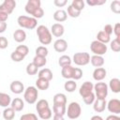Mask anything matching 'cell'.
Returning a JSON list of instances; mask_svg holds the SVG:
<instances>
[{
  "label": "cell",
  "instance_id": "cell-1",
  "mask_svg": "<svg viewBox=\"0 0 120 120\" xmlns=\"http://www.w3.org/2000/svg\"><path fill=\"white\" fill-rule=\"evenodd\" d=\"M40 0H28L25 5V11L35 19H40L44 15V10L40 7Z\"/></svg>",
  "mask_w": 120,
  "mask_h": 120
},
{
  "label": "cell",
  "instance_id": "cell-2",
  "mask_svg": "<svg viewBox=\"0 0 120 120\" xmlns=\"http://www.w3.org/2000/svg\"><path fill=\"white\" fill-rule=\"evenodd\" d=\"M36 110L38 112L39 118L43 120H48L52 115V110L49 106V102L46 99H39L36 104Z\"/></svg>",
  "mask_w": 120,
  "mask_h": 120
},
{
  "label": "cell",
  "instance_id": "cell-3",
  "mask_svg": "<svg viewBox=\"0 0 120 120\" xmlns=\"http://www.w3.org/2000/svg\"><path fill=\"white\" fill-rule=\"evenodd\" d=\"M37 36L42 45H49L52 42V36L51 34V31L45 25H38L37 27Z\"/></svg>",
  "mask_w": 120,
  "mask_h": 120
},
{
  "label": "cell",
  "instance_id": "cell-4",
  "mask_svg": "<svg viewBox=\"0 0 120 120\" xmlns=\"http://www.w3.org/2000/svg\"><path fill=\"white\" fill-rule=\"evenodd\" d=\"M17 22L22 28H25V29H29V30L35 29L38 25L37 19H35L33 17L25 16V15L19 16L17 19Z\"/></svg>",
  "mask_w": 120,
  "mask_h": 120
},
{
  "label": "cell",
  "instance_id": "cell-5",
  "mask_svg": "<svg viewBox=\"0 0 120 120\" xmlns=\"http://www.w3.org/2000/svg\"><path fill=\"white\" fill-rule=\"evenodd\" d=\"M38 97V88L35 86H28L23 93V98L28 104H34L37 102Z\"/></svg>",
  "mask_w": 120,
  "mask_h": 120
},
{
  "label": "cell",
  "instance_id": "cell-6",
  "mask_svg": "<svg viewBox=\"0 0 120 120\" xmlns=\"http://www.w3.org/2000/svg\"><path fill=\"white\" fill-rule=\"evenodd\" d=\"M66 113L68 114V117L69 119H77L80 117L82 113V108L81 105L78 102H70L68 106V109L66 111Z\"/></svg>",
  "mask_w": 120,
  "mask_h": 120
},
{
  "label": "cell",
  "instance_id": "cell-7",
  "mask_svg": "<svg viewBox=\"0 0 120 120\" xmlns=\"http://www.w3.org/2000/svg\"><path fill=\"white\" fill-rule=\"evenodd\" d=\"M94 90H95V96L97 97L96 98H100V99H105L106 97L108 96V85L105 82H98L94 85Z\"/></svg>",
  "mask_w": 120,
  "mask_h": 120
},
{
  "label": "cell",
  "instance_id": "cell-8",
  "mask_svg": "<svg viewBox=\"0 0 120 120\" xmlns=\"http://www.w3.org/2000/svg\"><path fill=\"white\" fill-rule=\"evenodd\" d=\"M90 50L95 55L102 56L103 54H105L107 52L108 48H107L106 44H103L98 40H94V41H92V43L90 45Z\"/></svg>",
  "mask_w": 120,
  "mask_h": 120
},
{
  "label": "cell",
  "instance_id": "cell-9",
  "mask_svg": "<svg viewBox=\"0 0 120 120\" xmlns=\"http://www.w3.org/2000/svg\"><path fill=\"white\" fill-rule=\"evenodd\" d=\"M72 61L77 66H86L90 62V54L88 52H76Z\"/></svg>",
  "mask_w": 120,
  "mask_h": 120
},
{
  "label": "cell",
  "instance_id": "cell-10",
  "mask_svg": "<svg viewBox=\"0 0 120 120\" xmlns=\"http://www.w3.org/2000/svg\"><path fill=\"white\" fill-rule=\"evenodd\" d=\"M15 7H16V2L14 0H5L0 5V11L9 15L13 12Z\"/></svg>",
  "mask_w": 120,
  "mask_h": 120
},
{
  "label": "cell",
  "instance_id": "cell-11",
  "mask_svg": "<svg viewBox=\"0 0 120 120\" xmlns=\"http://www.w3.org/2000/svg\"><path fill=\"white\" fill-rule=\"evenodd\" d=\"M93 90H94V84L91 82H84L82 85H81V87H80V89H79V94H80V96L83 98H85L86 96H88V95H90L91 93H93Z\"/></svg>",
  "mask_w": 120,
  "mask_h": 120
},
{
  "label": "cell",
  "instance_id": "cell-12",
  "mask_svg": "<svg viewBox=\"0 0 120 120\" xmlns=\"http://www.w3.org/2000/svg\"><path fill=\"white\" fill-rule=\"evenodd\" d=\"M108 111L110 112H112L113 114H119L120 113V100L117 98L110 99L109 102L106 105Z\"/></svg>",
  "mask_w": 120,
  "mask_h": 120
},
{
  "label": "cell",
  "instance_id": "cell-13",
  "mask_svg": "<svg viewBox=\"0 0 120 120\" xmlns=\"http://www.w3.org/2000/svg\"><path fill=\"white\" fill-rule=\"evenodd\" d=\"M64 32H65V27L61 23L58 22L53 23L51 27V34L56 38H61L64 35Z\"/></svg>",
  "mask_w": 120,
  "mask_h": 120
},
{
  "label": "cell",
  "instance_id": "cell-14",
  "mask_svg": "<svg viewBox=\"0 0 120 120\" xmlns=\"http://www.w3.org/2000/svg\"><path fill=\"white\" fill-rule=\"evenodd\" d=\"M9 88H10V91L16 95H19L24 92V85L21 81H13L10 83Z\"/></svg>",
  "mask_w": 120,
  "mask_h": 120
},
{
  "label": "cell",
  "instance_id": "cell-15",
  "mask_svg": "<svg viewBox=\"0 0 120 120\" xmlns=\"http://www.w3.org/2000/svg\"><path fill=\"white\" fill-rule=\"evenodd\" d=\"M53 49L57 52H64L68 49V42L63 38H58L53 43Z\"/></svg>",
  "mask_w": 120,
  "mask_h": 120
},
{
  "label": "cell",
  "instance_id": "cell-16",
  "mask_svg": "<svg viewBox=\"0 0 120 120\" xmlns=\"http://www.w3.org/2000/svg\"><path fill=\"white\" fill-rule=\"evenodd\" d=\"M107 102L106 99H100V98H96L94 103H93V109L97 112H102L105 111Z\"/></svg>",
  "mask_w": 120,
  "mask_h": 120
},
{
  "label": "cell",
  "instance_id": "cell-17",
  "mask_svg": "<svg viewBox=\"0 0 120 120\" xmlns=\"http://www.w3.org/2000/svg\"><path fill=\"white\" fill-rule=\"evenodd\" d=\"M107 75V71L104 68H97L93 71V78L97 82H101Z\"/></svg>",
  "mask_w": 120,
  "mask_h": 120
},
{
  "label": "cell",
  "instance_id": "cell-18",
  "mask_svg": "<svg viewBox=\"0 0 120 120\" xmlns=\"http://www.w3.org/2000/svg\"><path fill=\"white\" fill-rule=\"evenodd\" d=\"M10 107L15 111V112H21L24 108V102L22 98H15L14 99L11 100Z\"/></svg>",
  "mask_w": 120,
  "mask_h": 120
},
{
  "label": "cell",
  "instance_id": "cell-19",
  "mask_svg": "<svg viewBox=\"0 0 120 120\" xmlns=\"http://www.w3.org/2000/svg\"><path fill=\"white\" fill-rule=\"evenodd\" d=\"M13 38L18 43L23 42L26 39V33H25V31L22 30V29H17V30H15V32L13 33Z\"/></svg>",
  "mask_w": 120,
  "mask_h": 120
},
{
  "label": "cell",
  "instance_id": "cell-20",
  "mask_svg": "<svg viewBox=\"0 0 120 120\" xmlns=\"http://www.w3.org/2000/svg\"><path fill=\"white\" fill-rule=\"evenodd\" d=\"M73 71H74V68L71 65L70 66H66V67L62 68L61 75H62L63 78H65L67 80H71L72 75H73Z\"/></svg>",
  "mask_w": 120,
  "mask_h": 120
},
{
  "label": "cell",
  "instance_id": "cell-21",
  "mask_svg": "<svg viewBox=\"0 0 120 120\" xmlns=\"http://www.w3.org/2000/svg\"><path fill=\"white\" fill-rule=\"evenodd\" d=\"M52 17H53V20L56 21V22H58V23H59V22H65V21L67 20L68 14H67V12H66L65 10H63V9H58V10H56V11L53 13Z\"/></svg>",
  "mask_w": 120,
  "mask_h": 120
},
{
  "label": "cell",
  "instance_id": "cell-22",
  "mask_svg": "<svg viewBox=\"0 0 120 120\" xmlns=\"http://www.w3.org/2000/svg\"><path fill=\"white\" fill-rule=\"evenodd\" d=\"M90 62L92 64L93 67H95L96 68H101L103 65H104V58L100 55H93L90 57Z\"/></svg>",
  "mask_w": 120,
  "mask_h": 120
},
{
  "label": "cell",
  "instance_id": "cell-23",
  "mask_svg": "<svg viewBox=\"0 0 120 120\" xmlns=\"http://www.w3.org/2000/svg\"><path fill=\"white\" fill-rule=\"evenodd\" d=\"M38 78H42V79H45L47 81H51L52 80V72L50 68H42L40 69L38 72Z\"/></svg>",
  "mask_w": 120,
  "mask_h": 120
},
{
  "label": "cell",
  "instance_id": "cell-24",
  "mask_svg": "<svg viewBox=\"0 0 120 120\" xmlns=\"http://www.w3.org/2000/svg\"><path fill=\"white\" fill-rule=\"evenodd\" d=\"M110 89L113 92V93H119L120 92V80L118 78H112L110 80L109 82V86Z\"/></svg>",
  "mask_w": 120,
  "mask_h": 120
},
{
  "label": "cell",
  "instance_id": "cell-25",
  "mask_svg": "<svg viewBox=\"0 0 120 120\" xmlns=\"http://www.w3.org/2000/svg\"><path fill=\"white\" fill-rule=\"evenodd\" d=\"M11 103V98L9 95L0 92V106L1 107H5L8 108Z\"/></svg>",
  "mask_w": 120,
  "mask_h": 120
},
{
  "label": "cell",
  "instance_id": "cell-26",
  "mask_svg": "<svg viewBox=\"0 0 120 120\" xmlns=\"http://www.w3.org/2000/svg\"><path fill=\"white\" fill-rule=\"evenodd\" d=\"M53 104L57 105H66L67 104V97L63 93H57L53 96Z\"/></svg>",
  "mask_w": 120,
  "mask_h": 120
},
{
  "label": "cell",
  "instance_id": "cell-27",
  "mask_svg": "<svg viewBox=\"0 0 120 120\" xmlns=\"http://www.w3.org/2000/svg\"><path fill=\"white\" fill-rule=\"evenodd\" d=\"M36 87L39 90H47L50 87V82L42 78H38L36 81Z\"/></svg>",
  "mask_w": 120,
  "mask_h": 120
},
{
  "label": "cell",
  "instance_id": "cell-28",
  "mask_svg": "<svg viewBox=\"0 0 120 120\" xmlns=\"http://www.w3.org/2000/svg\"><path fill=\"white\" fill-rule=\"evenodd\" d=\"M97 40L103 43V44H107L111 41V37L109 35H107L103 30L102 31H99L97 35Z\"/></svg>",
  "mask_w": 120,
  "mask_h": 120
},
{
  "label": "cell",
  "instance_id": "cell-29",
  "mask_svg": "<svg viewBox=\"0 0 120 120\" xmlns=\"http://www.w3.org/2000/svg\"><path fill=\"white\" fill-rule=\"evenodd\" d=\"M2 114L5 120H13L15 117V111L11 107H8L3 111Z\"/></svg>",
  "mask_w": 120,
  "mask_h": 120
},
{
  "label": "cell",
  "instance_id": "cell-30",
  "mask_svg": "<svg viewBox=\"0 0 120 120\" xmlns=\"http://www.w3.org/2000/svg\"><path fill=\"white\" fill-rule=\"evenodd\" d=\"M64 88L67 92H69V93H72L76 90L77 88V82L74 81V80H68L65 84H64Z\"/></svg>",
  "mask_w": 120,
  "mask_h": 120
},
{
  "label": "cell",
  "instance_id": "cell-31",
  "mask_svg": "<svg viewBox=\"0 0 120 120\" xmlns=\"http://www.w3.org/2000/svg\"><path fill=\"white\" fill-rule=\"evenodd\" d=\"M66 111H67V107L66 105H57V104H53L52 106V112L54 114L56 115H62L64 116L66 114Z\"/></svg>",
  "mask_w": 120,
  "mask_h": 120
},
{
  "label": "cell",
  "instance_id": "cell-32",
  "mask_svg": "<svg viewBox=\"0 0 120 120\" xmlns=\"http://www.w3.org/2000/svg\"><path fill=\"white\" fill-rule=\"evenodd\" d=\"M71 62H72L71 58L68 55H66V54L60 56L59 59H58V64H59V66L61 68H64L66 66H70L71 65Z\"/></svg>",
  "mask_w": 120,
  "mask_h": 120
},
{
  "label": "cell",
  "instance_id": "cell-33",
  "mask_svg": "<svg viewBox=\"0 0 120 120\" xmlns=\"http://www.w3.org/2000/svg\"><path fill=\"white\" fill-rule=\"evenodd\" d=\"M37 68H42L46 65L47 63V59L46 57H42V56H38L36 55L33 59V62H32Z\"/></svg>",
  "mask_w": 120,
  "mask_h": 120
},
{
  "label": "cell",
  "instance_id": "cell-34",
  "mask_svg": "<svg viewBox=\"0 0 120 120\" xmlns=\"http://www.w3.org/2000/svg\"><path fill=\"white\" fill-rule=\"evenodd\" d=\"M66 12H67V14H68L69 17H71V18H78V17L81 15V11L75 9L71 5H69V6L68 7V9H67Z\"/></svg>",
  "mask_w": 120,
  "mask_h": 120
},
{
  "label": "cell",
  "instance_id": "cell-35",
  "mask_svg": "<svg viewBox=\"0 0 120 120\" xmlns=\"http://www.w3.org/2000/svg\"><path fill=\"white\" fill-rule=\"evenodd\" d=\"M71 6L79 10V11H82L83 8H84V1L83 0H73L72 3H71Z\"/></svg>",
  "mask_w": 120,
  "mask_h": 120
},
{
  "label": "cell",
  "instance_id": "cell-36",
  "mask_svg": "<svg viewBox=\"0 0 120 120\" xmlns=\"http://www.w3.org/2000/svg\"><path fill=\"white\" fill-rule=\"evenodd\" d=\"M24 57H25L24 55H22V53L18 52L17 51L12 52L11 54H10V58H11V60L14 61V62H21V61H22V60L24 59Z\"/></svg>",
  "mask_w": 120,
  "mask_h": 120
},
{
  "label": "cell",
  "instance_id": "cell-37",
  "mask_svg": "<svg viewBox=\"0 0 120 120\" xmlns=\"http://www.w3.org/2000/svg\"><path fill=\"white\" fill-rule=\"evenodd\" d=\"M38 68H37L33 63H29L26 67V73L28 75L33 76V75H36L38 73Z\"/></svg>",
  "mask_w": 120,
  "mask_h": 120
},
{
  "label": "cell",
  "instance_id": "cell-38",
  "mask_svg": "<svg viewBox=\"0 0 120 120\" xmlns=\"http://www.w3.org/2000/svg\"><path fill=\"white\" fill-rule=\"evenodd\" d=\"M119 39L120 38H115L114 39H112V41H111V49L114 52H118L120 51V40Z\"/></svg>",
  "mask_w": 120,
  "mask_h": 120
},
{
  "label": "cell",
  "instance_id": "cell-39",
  "mask_svg": "<svg viewBox=\"0 0 120 120\" xmlns=\"http://www.w3.org/2000/svg\"><path fill=\"white\" fill-rule=\"evenodd\" d=\"M36 55L46 57L48 55V49L45 46H39L36 49Z\"/></svg>",
  "mask_w": 120,
  "mask_h": 120
},
{
  "label": "cell",
  "instance_id": "cell-40",
  "mask_svg": "<svg viewBox=\"0 0 120 120\" xmlns=\"http://www.w3.org/2000/svg\"><path fill=\"white\" fill-rule=\"evenodd\" d=\"M111 10L115 14L120 13V1L119 0H114L111 3Z\"/></svg>",
  "mask_w": 120,
  "mask_h": 120
},
{
  "label": "cell",
  "instance_id": "cell-41",
  "mask_svg": "<svg viewBox=\"0 0 120 120\" xmlns=\"http://www.w3.org/2000/svg\"><path fill=\"white\" fill-rule=\"evenodd\" d=\"M15 51H17L18 52H20L22 55L26 56L28 54V52H29V48L26 45H19V46H17V48H16Z\"/></svg>",
  "mask_w": 120,
  "mask_h": 120
},
{
  "label": "cell",
  "instance_id": "cell-42",
  "mask_svg": "<svg viewBox=\"0 0 120 120\" xmlns=\"http://www.w3.org/2000/svg\"><path fill=\"white\" fill-rule=\"evenodd\" d=\"M82 77V70L80 68H74V71H73V75H72V79L74 81H78Z\"/></svg>",
  "mask_w": 120,
  "mask_h": 120
},
{
  "label": "cell",
  "instance_id": "cell-43",
  "mask_svg": "<svg viewBox=\"0 0 120 120\" xmlns=\"http://www.w3.org/2000/svg\"><path fill=\"white\" fill-rule=\"evenodd\" d=\"M95 99H96L95 94H94V93H91L90 95H88V96H86L85 98H83V102H84L86 105H91V104L94 103Z\"/></svg>",
  "mask_w": 120,
  "mask_h": 120
},
{
  "label": "cell",
  "instance_id": "cell-44",
  "mask_svg": "<svg viewBox=\"0 0 120 120\" xmlns=\"http://www.w3.org/2000/svg\"><path fill=\"white\" fill-rule=\"evenodd\" d=\"M20 120H38V116L35 113H24L20 117Z\"/></svg>",
  "mask_w": 120,
  "mask_h": 120
},
{
  "label": "cell",
  "instance_id": "cell-45",
  "mask_svg": "<svg viewBox=\"0 0 120 120\" xmlns=\"http://www.w3.org/2000/svg\"><path fill=\"white\" fill-rule=\"evenodd\" d=\"M86 3L89 5V6H101L103 4L106 3V0H87Z\"/></svg>",
  "mask_w": 120,
  "mask_h": 120
},
{
  "label": "cell",
  "instance_id": "cell-46",
  "mask_svg": "<svg viewBox=\"0 0 120 120\" xmlns=\"http://www.w3.org/2000/svg\"><path fill=\"white\" fill-rule=\"evenodd\" d=\"M8 41L6 37H0V49L1 50H4L8 47Z\"/></svg>",
  "mask_w": 120,
  "mask_h": 120
},
{
  "label": "cell",
  "instance_id": "cell-47",
  "mask_svg": "<svg viewBox=\"0 0 120 120\" xmlns=\"http://www.w3.org/2000/svg\"><path fill=\"white\" fill-rule=\"evenodd\" d=\"M112 32L114 33L117 38H120V23L119 22H116L114 24V26L112 27Z\"/></svg>",
  "mask_w": 120,
  "mask_h": 120
},
{
  "label": "cell",
  "instance_id": "cell-48",
  "mask_svg": "<svg viewBox=\"0 0 120 120\" xmlns=\"http://www.w3.org/2000/svg\"><path fill=\"white\" fill-rule=\"evenodd\" d=\"M53 4L58 8H62V7H64L68 4V1L67 0H54Z\"/></svg>",
  "mask_w": 120,
  "mask_h": 120
},
{
  "label": "cell",
  "instance_id": "cell-49",
  "mask_svg": "<svg viewBox=\"0 0 120 120\" xmlns=\"http://www.w3.org/2000/svg\"><path fill=\"white\" fill-rule=\"evenodd\" d=\"M103 31H104L107 35H109V36L111 37V35L112 34V26L111 24H106V25L104 26V28H103Z\"/></svg>",
  "mask_w": 120,
  "mask_h": 120
},
{
  "label": "cell",
  "instance_id": "cell-50",
  "mask_svg": "<svg viewBox=\"0 0 120 120\" xmlns=\"http://www.w3.org/2000/svg\"><path fill=\"white\" fill-rule=\"evenodd\" d=\"M7 27H8V24L6 22H0V34L4 33L7 29Z\"/></svg>",
  "mask_w": 120,
  "mask_h": 120
},
{
  "label": "cell",
  "instance_id": "cell-51",
  "mask_svg": "<svg viewBox=\"0 0 120 120\" xmlns=\"http://www.w3.org/2000/svg\"><path fill=\"white\" fill-rule=\"evenodd\" d=\"M8 18V14L0 11V22H7Z\"/></svg>",
  "mask_w": 120,
  "mask_h": 120
},
{
  "label": "cell",
  "instance_id": "cell-52",
  "mask_svg": "<svg viewBox=\"0 0 120 120\" xmlns=\"http://www.w3.org/2000/svg\"><path fill=\"white\" fill-rule=\"evenodd\" d=\"M106 120H120V117L117 114H111V115L107 116Z\"/></svg>",
  "mask_w": 120,
  "mask_h": 120
},
{
  "label": "cell",
  "instance_id": "cell-53",
  "mask_svg": "<svg viewBox=\"0 0 120 120\" xmlns=\"http://www.w3.org/2000/svg\"><path fill=\"white\" fill-rule=\"evenodd\" d=\"M52 120H65V118L62 115H56V114H54L53 117H52Z\"/></svg>",
  "mask_w": 120,
  "mask_h": 120
},
{
  "label": "cell",
  "instance_id": "cell-54",
  "mask_svg": "<svg viewBox=\"0 0 120 120\" xmlns=\"http://www.w3.org/2000/svg\"><path fill=\"white\" fill-rule=\"evenodd\" d=\"M90 120H103V118L99 115H93Z\"/></svg>",
  "mask_w": 120,
  "mask_h": 120
},
{
  "label": "cell",
  "instance_id": "cell-55",
  "mask_svg": "<svg viewBox=\"0 0 120 120\" xmlns=\"http://www.w3.org/2000/svg\"><path fill=\"white\" fill-rule=\"evenodd\" d=\"M0 114H1V112H0Z\"/></svg>",
  "mask_w": 120,
  "mask_h": 120
}]
</instances>
